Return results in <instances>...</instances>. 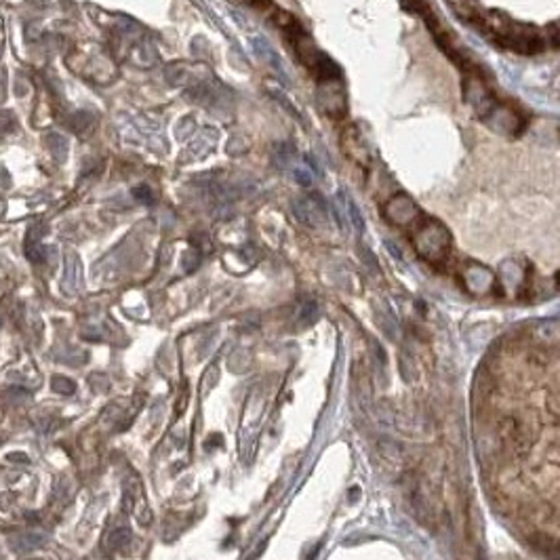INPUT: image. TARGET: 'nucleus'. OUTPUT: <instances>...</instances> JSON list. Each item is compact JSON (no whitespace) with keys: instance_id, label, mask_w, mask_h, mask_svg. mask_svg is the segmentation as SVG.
<instances>
[{"instance_id":"nucleus-1","label":"nucleus","mask_w":560,"mask_h":560,"mask_svg":"<svg viewBox=\"0 0 560 560\" xmlns=\"http://www.w3.org/2000/svg\"><path fill=\"white\" fill-rule=\"evenodd\" d=\"M415 247H418L420 255L426 257L428 262L439 264L447 257L449 253V234L439 222H430L423 225L415 236Z\"/></svg>"},{"instance_id":"nucleus-2","label":"nucleus","mask_w":560,"mask_h":560,"mask_svg":"<svg viewBox=\"0 0 560 560\" xmlns=\"http://www.w3.org/2000/svg\"><path fill=\"white\" fill-rule=\"evenodd\" d=\"M125 505L131 514L138 518V523L150 524L152 521V512L148 508L146 495H143V487L140 482V478L135 474H129L125 478Z\"/></svg>"},{"instance_id":"nucleus-3","label":"nucleus","mask_w":560,"mask_h":560,"mask_svg":"<svg viewBox=\"0 0 560 560\" xmlns=\"http://www.w3.org/2000/svg\"><path fill=\"white\" fill-rule=\"evenodd\" d=\"M291 209L293 213H296L297 222L310 225V228H318V225L327 220L325 204L316 201V198H296V201L291 202Z\"/></svg>"},{"instance_id":"nucleus-4","label":"nucleus","mask_w":560,"mask_h":560,"mask_svg":"<svg viewBox=\"0 0 560 560\" xmlns=\"http://www.w3.org/2000/svg\"><path fill=\"white\" fill-rule=\"evenodd\" d=\"M129 542H131V531H129V527H112L104 537V548L108 552H116L125 548Z\"/></svg>"},{"instance_id":"nucleus-5","label":"nucleus","mask_w":560,"mask_h":560,"mask_svg":"<svg viewBox=\"0 0 560 560\" xmlns=\"http://www.w3.org/2000/svg\"><path fill=\"white\" fill-rule=\"evenodd\" d=\"M413 202L407 201V198H396L394 202L388 204V213H390V217L394 222L399 223H407L409 220H413Z\"/></svg>"},{"instance_id":"nucleus-6","label":"nucleus","mask_w":560,"mask_h":560,"mask_svg":"<svg viewBox=\"0 0 560 560\" xmlns=\"http://www.w3.org/2000/svg\"><path fill=\"white\" fill-rule=\"evenodd\" d=\"M13 548L19 550V552H30L34 548H40V545L45 544V535H40V533H19V535L13 539Z\"/></svg>"},{"instance_id":"nucleus-7","label":"nucleus","mask_w":560,"mask_h":560,"mask_svg":"<svg viewBox=\"0 0 560 560\" xmlns=\"http://www.w3.org/2000/svg\"><path fill=\"white\" fill-rule=\"evenodd\" d=\"M51 388H53V392H57V394H72L77 386H74V381L57 375V378L51 379Z\"/></svg>"},{"instance_id":"nucleus-8","label":"nucleus","mask_w":560,"mask_h":560,"mask_svg":"<svg viewBox=\"0 0 560 560\" xmlns=\"http://www.w3.org/2000/svg\"><path fill=\"white\" fill-rule=\"evenodd\" d=\"M316 314H318L316 304H314V302H306V304L302 306V310H299V318H302V323H304V325H308V323H312L314 318H316Z\"/></svg>"},{"instance_id":"nucleus-9","label":"nucleus","mask_w":560,"mask_h":560,"mask_svg":"<svg viewBox=\"0 0 560 560\" xmlns=\"http://www.w3.org/2000/svg\"><path fill=\"white\" fill-rule=\"evenodd\" d=\"M11 460H13V461H17V460H19V461H26V457H24V455H11Z\"/></svg>"},{"instance_id":"nucleus-10","label":"nucleus","mask_w":560,"mask_h":560,"mask_svg":"<svg viewBox=\"0 0 560 560\" xmlns=\"http://www.w3.org/2000/svg\"><path fill=\"white\" fill-rule=\"evenodd\" d=\"M0 45H3V26H0Z\"/></svg>"},{"instance_id":"nucleus-11","label":"nucleus","mask_w":560,"mask_h":560,"mask_svg":"<svg viewBox=\"0 0 560 560\" xmlns=\"http://www.w3.org/2000/svg\"><path fill=\"white\" fill-rule=\"evenodd\" d=\"M36 560H40V558H36Z\"/></svg>"}]
</instances>
